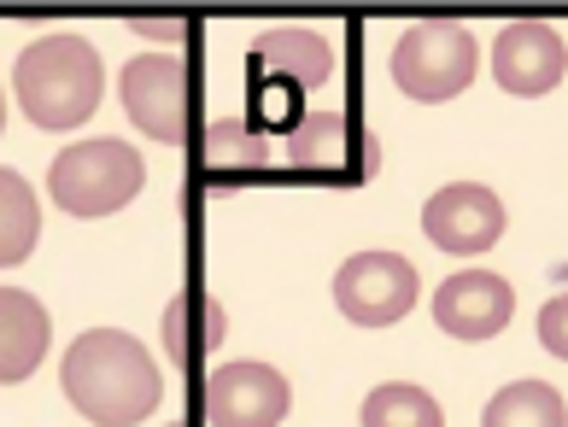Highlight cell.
<instances>
[{
  "instance_id": "11",
  "label": "cell",
  "mask_w": 568,
  "mask_h": 427,
  "mask_svg": "<svg viewBox=\"0 0 568 427\" xmlns=\"http://www.w3.org/2000/svg\"><path fill=\"white\" fill-rule=\"evenodd\" d=\"M287 159L300 164V170H375V141L369 135H357V123L346 112H311L293 123V135H287Z\"/></svg>"
},
{
  "instance_id": "13",
  "label": "cell",
  "mask_w": 568,
  "mask_h": 427,
  "mask_svg": "<svg viewBox=\"0 0 568 427\" xmlns=\"http://www.w3.org/2000/svg\"><path fill=\"white\" fill-rule=\"evenodd\" d=\"M252 65L293 82V89H317V82L334 77V48L323 30H305V24H282V30H264L252 41Z\"/></svg>"
},
{
  "instance_id": "3",
  "label": "cell",
  "mask_w": 568,
  "mask_h": 427,
  "mask_svg": "<svg viewBox=\"0 0 568 427\" xmlns=\"http://www.w3.org/2000/svg\"><path fill=\"white\" fill-rule=\"evenodd\" d=\"M146 187V164L130 141L118 135H94V141H71L48 170V194L59 211L71 217H112Z\"/></svg>"
},
{
  "instance_id": "6",
  "label": "cell",
  "mask_w": 568,
  "mask_h": 427,
  "mask_svg": "<svg viewBox=\"0 0 568 427\" xmlns=\"http://www.w3.org/2000/svg\"><path fill=\"white\" fill-rule=\"evenodd\" d=\"M416 293H423L416 264L398 258V252H352L334 270V305L357 328H393L398 316H410Z\"/></svg>"
},
{
  "instance_id": "19",
  "label": "cell",
  "mask_w": 568,
  "mask_h": 427,
  "mask_svg": "<svg viewBox=\"0 0 568 427\" xmlns=\"http://www.w3.org/2000/svg\"><path fill=\"white\" fill-rule=\"evenodd\" d=\"M539 346L568 363V293L545 298V311H539Z\"/></svg>"
},
{
  "instance_id": "4",
  "label": "cell",
  "mask_w": 568,
  "mask_h": 427,
  "mask_svg": "<svg viewBox=\"0 0 568 427\" xmlns=\"http://www.w3.org/2000/svg\"><path fill=\"white\" fill-rule=\"evenodd\" d=\"M480 71V41L457 18H423L393 41V82L410 100H457Z\"/></svg>"
},
{
  "instance_id": "5",
  "label": "cell",
  "mask_w": 568,
  "mask_h": 427,
  "mask_svg": "<svg viewBox=\"0 0 568 427\" xmlns=\"http://www.w3.org/2000/svg\"><path fill=\"white\" fill-rule=\"evenodd\" d=\"M118 94L135 130H146L164 146H182L194 130V82L176 53H135L118 71Z\"/></svg>"
},
{
  "instance_id": "15",
  "label": "cell",
  "mask_w": 568,
  "mask_h": 427,
  "mask_svg": "<svg viewBox=\"0 0 568 427\" xmlns=\"http://www.w3.org/2000/svg\"><path fill=\"white\" fill-rule=\"evenodd\" d=\"M41 241V205H36V187L18 176V170L0 164V270L24 264Z\"/></svg>"
},
{
  "instance_id": "17",
  "label": "cell",
  "mask_w": 568,
  "mask_h": 427,
  "mask_svg": "<svg viewBox=\"0 0 568 427\" xmlns=\"http://www.w3.org/2000/svg\"><path fill=\"white\" fill-rule=\"evenodd\" d=\"M364 427H446V410H439V398L410 387V380H387V387H375L364 398Z\"/></svg>"
},
{
  "instance_id": "2",
  "label": "cell",
  "mask_w": 568,
  "mask_h": 427,
  "mask_svg": "<svg viewBox=\"0 0 568 427\" xmlns=\"http://www.w3.org/2000/svg\"><path fill=\"white\" fill-rule=\"evenodd\" d=\"M12 89L36 130H82L106 94V65H100V48L89 35L53 30L18 53Z\"/></svg>"
},
{
  "instance_id": "16",
  "label": "cell",
  "mask_w": 568,
  "mask_h": 427,
  "mask_svg": "<svg viewBox=\"0 0 568 427\" xmlns=\"http://www.w3.org/2000/svg\"><path fill=\"white\" fill-rule=\"evenodd\" d=\"M480 427H568V410H562V393L545 387V380H510V387L487 398Z\"/></svg>"
},
{
  "instance_id": "7",
  "label": "cell",
  "mask_w": 568,
  "mask_h": 427,
  "mask_svg": "<svg viewBox=\"0 0 568 427\" xmlns=\"http://www.w3.org/2000/svg\"><path fill=\"white\" fill-rule=\"evenodd\" d=\"M205 421L212 427H282L287 404H293V387L276 363H217L212 375H205Z\"/></svg>"
},
{
  "instance_id": "12",
  "label": "cell",
  "mask_w": 568,
  "mask_h": 427,
  "mask_svg": "<svg viewBox=\"0 0 568 427\" xmlns=\"http://www.w3.org/2000/svg\"><path fill=\"white\" fill-rule=\"evenodd\" d=\"M48 339H53L48 305L24 287H0V387L30 380L36 363L48 357Z\"/></svg>"
},
{
  "instance_id": "14",
  "label": "cell",
  "mask_w": 568,
  "mask_h": 427,
  "mask_svg": "<svg viewBox=\"0 0 568 427\" xmlns=\"http://www.w3.org/2000/svg\"><path fill=\"white\" fill-rule=\"evenodd\" d=\"M223 334H229V316L205 287H182L164 305V352L176 363H205L223 346Z\"/></svg>"
},
{
  "instance_id": "18",
  "label": "cell",
  "mask_w": 568,
  "mask_h": 427,
  "mask_svg": "<svg viewBox=\"0 0 568 427\" xmlns=\"http://www.w3.org/2000/svg\"><path fill=\"white\" fill-rule=\"evenodd\" d=\"M264 164V141L246 123H212L205 130V170L212 176H252Z\"/></svg>"
},
{
  "instance_id": "10",
  "label": "cell",
  "mask_w": 568,
  "mask_h": 427,
  "mask_svg": "<svg viewBox=\"0 0 568 427\" xmlns=\"http://www.w3.org/2000/svg\"><path fill=\"white\" fill-rule=\"evenodd\" d=\"M516 316V287L493 270H457L434 293V323L452 339H493Z\"/></svg>"
},
{
  "instance_id": "22",
  "label": "cell",
  "mask_w": 568,
  "mask_h": 427,
  "mask_svg": "<svg viewBox=\"0 0 568 427\" xmlns=\"http://www.w3.org/2000/svg\"><path fill=\"white\" fill-rule=\"evenodd\" d=\"M171 427H187V421H171Z\"/></svg>"
},
{
  "instance_id": "1",
  "label": "cell",
  "mask_w": 568,
  "mask_h": 427,
  "mask_svg": "<svg viewBox=\"0 0 568 427\" xmlns=\"http://www.w3.org/2000/svg\"><path fill=\"white\" fill-rule=\"evenodd\" d=\"M59 380H65V398L94 427H135L164 404V375L153 352L123 328L77 334L65 363H59Z\"/></svg>"
},
{
  "instance_id": "8",
  "label": "cell",
  "mask_w": 568,
  "mask_h": 427,
  "mask_svg": "<svg viewBox=\"0 0 568 427\" xmlns=\"http://www.w3.org/2000/svg\"><path fill=\"white\" fill-rule=\"evenodd\" d=\"M423 234L452 252V258H475V252L498 246L504 234V200L487 182H446L439 194H428L423 205Z\"/></svg>"
},
{
  "instance_id": "21",
  "label": "cell",
  "mask_w": 568,
  "mask_h": 427,
  "mask_svg": "<svg viewBox=\"0 0 568 427\" xmlns=\"http://www.w3.org/2000/svg\"><path fill=\"white\" fill-rule=\"evenodd\" d=\"M0 130H7V94H0Z\"/></svg>"
},
{
  "instance_id": "20",
  "label": "cell",
  "mask_w": 568,
  "mask_h": 427,
  "mask_svg": "<svg viewBox=\"0 0 568 427\" xmlns=\"http://www.w3.org/2000/svg\"><path fill=\"white\" fill-rule=\"evenodd\" d=\"M141 35H182V24H153V18H135Z\"/></svg>"
},
{
  "instance_id": "9",
  "label": "cell",
  "mask_w": 568,
  "mask_h": 427,
  "mask_svg": "<svg viewBox=\"0 0 568 427\" xmlns=\"http://www.w3.org/2000/svg\"><path fill=\"white\" fill-rule=\"evenodd\" d=\"M568 71V41L557 24L545 18H516L504 24L498 41H493V77L504 94H521V100H539L551 94Z\"/></svg>"
}]
</instances>
